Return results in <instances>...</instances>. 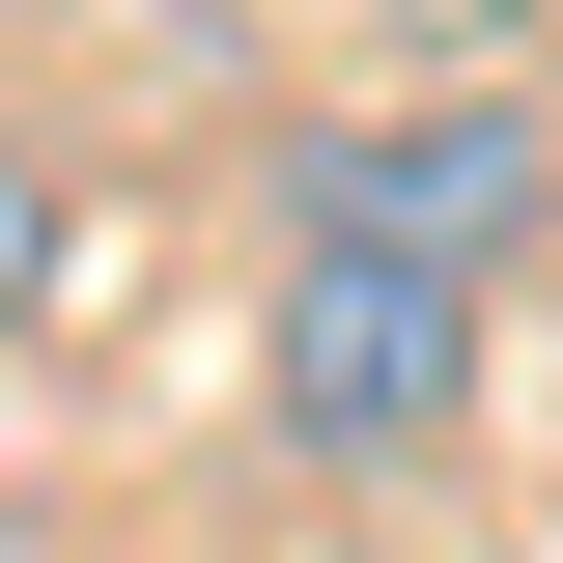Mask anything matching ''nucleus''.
I'll use <instances>...</instances> for the list:
<instances>
[{
  "mask_svg": "<svg viewBox=\"0 0 563 563\" xmlns=\"http://www.w3.org/2000/svg\"><path fill=\"white\" fill-rule=\"evenodd\" d=\"M563 225V113L507 57H395L366 113L282 141V254H395V282H507Z\"/></svg>",
  "mask_w": 563,
  "mask_h": 563,
  "instance_id": "1",
  "label": "nucleus"
},
{
  "mask_svg": "<svg viewBox=\"0 0 563 563\" xmlns=\"http://www.w3.org/2000/svg\"><path fill=\"white\" fill-rule=\"evenodd\" d=\"M254 395L310 479H422L451 422H479V282H395V254H282L254 310Z\"/></svg>",
  "mask_w": 563,
  "mask_h": 563,
  "instance_id": "2",
  "label": "nucleus"
},
{
  "mask_svg": "<svg viewBox=\"0 0 563 563\" xmlns=\"http://www.w3.org/2000/svg\"><path fill=\"white\" fill-rule=\"evenodd\" d=\"M366 29H395V57H507L536 0H366Z\"/></svg>",
  "mask_w": 563,
  "mask_h": 563,
  "instance_id": "3",
  "label": "nucleus"
},
{
  "mask_svg": "<svg viewBox=\"0 0 563 563\" xmlns=\"http://www.w3.org/2000/svg\"><path fill=\"white\" fill-rule=\"evenodd\" d=\"M29 282H57V169L0 141V310H29Z\"/></svg>",
  "mask_w": 563,
  "mask_h": 563,
  "instance_id": "4",
  "label": "nucleus"
}]
</instances>
